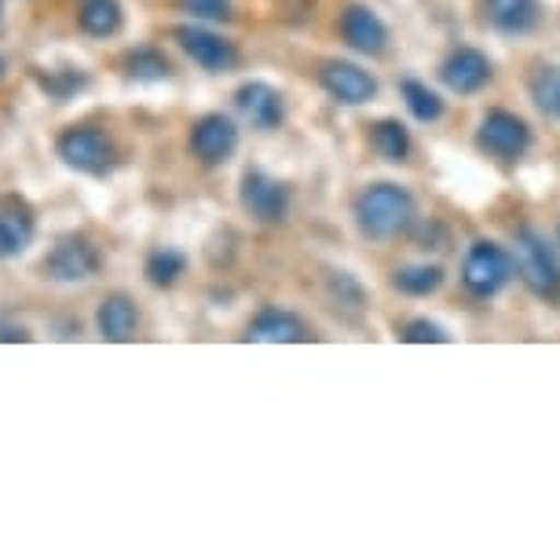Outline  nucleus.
Here are the masks:
<instances>
[{
	"instance_id": "5701e85b",
	"label": "nucleus",
	"mask_w": 560,
	"mask_h": 560,
	"mask_svg": "<svg viewBox=\"0 0 560 560\" xmlns=\"http://www.w3.org/2000/svg\"><path fill=\"white\" fill-rule=\"evenodd\" d=\"M374 147L388 158V162H404L410 151V136L399 121H382L374 129Z\"/></svg>"
},
{
	"instance_id": "393cba45",
	"label": "nucleus",
	"mask_w": 560,
	"mask_h": 560,
	"mask_svg": "<svg viewBox=\"0 0 560 560\" xmlns=\"http://www.w3.org/2000/svg\"><path fill=\"white\" fill-rule=\"evenodd\" d=\"M179 4H184V12L206 19V23H224V19H231V0H179Z\"/></svg>"
},
{
	"instance_id": "7ed1b4c3",
	"label": "nucleus",
	"mask_w": 560,
	"mask_h": 560,
	"mask_svg": "<svg viewBox=\"0 0 560 560\" xmlns=\"http://www.w3.org/2000/svg\"><path fill=\"white\" fill-rule=\"evenodd\" d=\"M462 275H465V287L472 293L491 298V293H499L510 282V257L499 246H491V242H477L469 249V257H465Z\"/></svg>"
},
{
	"instance_id": "a878e982",
	"label": "nucleus",
	"mask_w": 560,
	"mask_h": 560,
	"mask_svg": "<svg viewBox=\"0 0 560 560\" xmlns=\"http://www.w3.org/2000/svg\"><path fill=\"white\" fill-rule=\"evenodd\" d=\"M407 341H447V334H443L436 323H410Z\"/></svg>"
},
{
	"instance_id": "a211bd4d",
	"label": "nucleus",
	"mask_w": 560,
	"mask_h": 560,
	"mask_svg": "<svg viewBox=\"0 0 560 560\" xmlns=\"http://www.w3.org/2000/svg\"><path fill=\"white\" fill-rule=\"evenodd\" d=\"M78 19L89 34L107 37L121 26V8H118V0H81Z\"/></svg>"
},
{
	"instance_id": "f257e3e1",
	"label": "nucleus",
	"mask_w": 560,
	"mask_h": 560,
	"mask_svg": "<svg viewBox=\"0 0 560 560\" xmlns=\"http://www.w3.org/2000/svg\"><path fill=\"white\" fill-rule=\"evenodd\" d=\"M410 217H415V202H410V195L396 184L370 187L355 202V220H359V228H363V235L370 238L399 235V231L410 224Z\"/></svg>"
},
{
	"instance_id": "dca6fc26",
	"label": "nucleus",
	"mask_w": 560,
	"mask_h": 560,
	"mask_svg": "<svg viewBox=\"0 0 560 560\" xmlns=\"http://www.w3.org/2000/svg\"><path fill=\"white\" fill-rule=\"evenodd\" d=\"M34 242V220L23 206H0V257H19Z\"/></svg>"
},
{
	"instance_id": "6e6552de",
	"label": "nucleus",
	"mask_w": 560,
	"mask_h": 560,
	"mask_svg": "<svg viewBox=\"0 0 560 560\" xmlns=\"http://www.w3.org/2000/svg\"><path fill=\"white\" fill-rule=\"evenodd\" d=\"M238 110L253 129H279L282 118H287V107H282V96L264 81H249L238 89Z\"/></svg>"
},
{
	"instance_id": "9b49d317",
	"label": "nucleus",
	"mask_w": 560,
	"mask_h": 560,
	"mask_svg": "<svg viewBox=\"0 0 560 560\" xmlns=\"http://www.w3.org/2000/svg\"><path fill=\"white\" fill-rule=\"evenodd\" d=\"M235 143H238V129L224 118V114H209V118H202L195 125L191 147H195V154L209 165L224 162V158L235 151Z\"/></svg>"
},
{
	"instance_id": "4be33fe9",
	"label": "nucleus",
	"mask_w": 560,
	"mask_h": 560,
	"mask_svg": "<svg viewBox=\"0 0 560 560\" xmlns=\"http://www.w3.org/2000/svg\"><path fill=\"white\" fill-rule=\"evenodd\" d=\"M404 100H407V107H410V114H415L418 121H436L443 114L440 96H436V92H429L421 81H404Z\"/></svg>"
},
{
	"instance_id": "0eeeda50",
	"label": "nucleus",
	"mask_w": 560,
	"mask_h": 560,
	"mask_svg": "<svg viewBox=\"0 0 560 560\" xmlns=\"http://www.w3.org/2000/svg\"><path fill=\"white\" fill-rule=\"evenodd\" d=\"M176 40H179V48H184L187 56L198 62V67H206L213 73L231 70V67H235V59H238L235 48H231L224 37L209 34V30H202V26H179Z\"/></svg>"
},
{
	"instance_id": "9d476101",
	"label": "nucleus",
	"mask_w": 560,
	"mask_h": 560,
	"mask_svg": "<svg viewBox=\"0 0 560 560\" xmlns=\"http://www.w3.org/2000/svg\"><path fill=\"white\" fill-rule=\"evenodd\" d=\"M323 84H326V92H330L334 100L352 103V107H355V103L374 100V92H377V81L370 78L366 70L352 67V62H326Z\"/></svg>"
},
{
	"instance_id": "f3484780",
	"label": "nucleus",
	"mask_w": 560,
	"mask_h": 560,
	"mask_svg": "<svg viewBox=\"0 0 560 560\" xmlns=\"http://www.w3.org/2000/svg\"><path fill=\"white\" fill-rule=\"evenodd\" d=\"M100 334L107 337V341H129L136 334V304L129 298H121V293H114L100 304Z\"/></svg>"
},
{
	"instance_id": "ddd939ff",
	"label": "nucleus",
	"mask_w": 560,
	"mask_h": 560,
	"mask_svg": "<svg viewBox=\"0 0 560 560\" xmlns=\"http://www.w3.org/2000/svg\"><path fill=\"white\" fill-rule=\"evenodd\" d=\"M341 30H345V40L352 45L355 51H366V56H377L385 51V40H388V30L385 23L377 19L370 8L363 4H352L341 19Z\"/></svg>"
},
{
	"instance_id": "b1692460",
	"label": "nucleus",
	"mask_w": 560,
	"mask_h": 560,
	"mask_svg": "<svg viewBox=\"0 0 560 560\" xmlns=\"http://www.w3.org/2000/svg\"><path fill=\"white\" fill-rule=\"evenodd\" d=\"M132 73H136V78H143V81L165 78V73H168V62H165L162 51L143 48V51H136V56H132Z\"/></svg>"
},
{
	"instance_id": "4468645a",
	"label": "nucleus",
	"mask_w": 560,
	"mask_h": 560,
	"mask_svg": "<svg viewBox=\"0 0 560 560\" xmlns=\"http://www.w3.org/2000/svg\"><path fill=\"white\" fill-rule=\"evenodd\" d=\"M488 19L499 34L524 37L538 26V0H488Z\"/></svg>"
},
{
	"instance_id": "423d86ee",
	"label": "nucleus",
	"mask_w": 560,
	"mask_h": 560,
	"mask_svg": "<svg viewBox=\"0 0 560 560\" xmlns=\"http://www.w3.org/2000/svg\"><path fill=\"white\" fill-rule=\"evenodd\" d=\"M59 158L81 173H103L110 165V143L96 129H70L59 140Z\"/></svg>"
},
{
	"instance_id": "f03ea898",
	"label": "nucleus",
	"mask_w": 560,
	"mask_h": 560,
	"mask_svg": "<svg viewBox=\"0 0 560 560\" xmlns=\"http://www.w3.org/2000/svg\"><path fill=\"white\" fill-rule=\"evenodd\" d=\"M513 260H516L521 279L527 282V290H535L538 298H557L560 293V260L542 235H532V231H527V235L516 238Z\"/></svg>"
},
{
	"instance_id": "6ab92c4d",
	"label": "nucleus",
	"mask_w": 560,
	"mask_h": 560,
	"mask_svg": "<svg viewBox=\"0 0 560 560\" xmlns=\"http://www.w3.org/2000/svg\"><path fill=\"white\" fill-rule=\"evenodd\" d=\"M443 282V271L436 264H410V268L396 271V290L415 293V298H425Z\"/></svg>"
},
{
	"instance_id": "1a4fd4ad",
	"label": "nucleus",
	"mask_w": 560,
	"mask_h": 560,
	"mask_svg": "<svg viewBox=\"0 0 560 560\" xmlns=\"http://www.w3.org/2000/svg\"><path fill=\"white\" fill-rule=\"evenodd\" d=\"M242 206H246L257 220H264V224H271V220L287 217L290 191L279 184V179H271L264 173H249L246 184H242Z\"/></svg>"
},
{
	"instance_id": "412c9836",
	"label": "nucleus",
	"mask_w": 560,
	"mask_h": 560,
	"mask_svg": "<svg viewBox=\"0 0 560 560\" xmlns=\"http://www.w3.org/2000/svg\"><path fill=\"white\" fill-rule=\"evenodd\" d=\"M187 260L179 257L176 249H158L151 253V260H147V279L154 282V287H173V282L184 275Z\"/></svg>"
},
{
	"instance_id": "20e7f679",
	"label": "nucleus",
	"mask_w": 560,
	"mask_h": 560,
	"mask_svg": "<svg viewBox=\"0 0 560 560\" xmlns=\"http://www.w3.org/2000/svg\"><path fill=\"white\" fill-rule=\"evenodd\" d=\"M532 143V132L527 125L516 118V114H505V110H491L488 118L480 125V147L494 158H521Z\"/></svg>"
},
{
	"instance_id": "aec40b11",
	"label": "nucleus",
	"mask_w": 560,
	"mask_h": 560,
	"mask_svg": "<svg viewBox=\"0 0 560 560\" xmlns=\"http://www.w3.org/2000/svg\"><path fill=\"white\" fill-rule=\"evenodd\" d=\"M532 96L538 103V110L549 114V118H560V67H549V70L535 73Z\"/></svg>"
},
{
	"instance_id": "39448f33",
	"label": "nucleus",
	"mask_w": 560,
	"mask_h": 560,
	"mask_svg": "<svg viewBox=\"0 0 560 560\" xmlns=\"http://www.w3.org/2000/svg\"><path fill=\"white\" fill-rule=\"evenodd\" d=\"M45 271L56 282H81L92 279L100 271V249L89 238H67L51 249V257L45 264Z\"/></svg>"
},
{
	"instance_id": "2eb2a0df",
	"label": "nucleus",
	"mask_w": 560,
	"mask_h": 560,
	"mask_svg": "<svg viewBox=\"0 0 560 560\" xmlns=\"http://www.w3.org/2000/svg\"><path fill=\"white\" fill-rule=\"evenodd\" d=\"M308 330H304V323L298 315L282 312V308H264L257 319L249 323V341H304Z\"/></svg>"
},
{
	"instance_id": "f8f14e48",
	"label": "nucleus",
	"mask_w": 560,
	"mask_h": 560,
	"mask_svg": "<svg viewBox=\"0 0 560 560\" xmlns=\"http://www.w3.org/2000/svg\"><path fill=\"white\" fill-rule=\"evenodd\" d=\"M443 81H447L451 92L469 96V92H477L491 81V62L483 59L477 48H462L443 62Z\"/></svg>"
},
{
	"instance_id": "bb28decb",
	"label": "nucleus",
	"mask_w": 560,
	"mask_h": 560,
	"mask_svg": "<svg viewBox=\"0 0 560 560\" xmlns=\"http://www.w3.org/2000/svg\"><path fill=\"white\" fill-rule=\"evenodd\" d=\"M0 73H4V59H0Z\"/></svg>"
}]
</instances>
